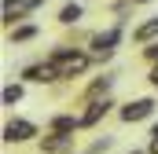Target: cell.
I'll return each mask as SVG.
<instances>
[{
    "instance_id": "cell-14",
    "label": "cell",
    "mask_w": 158,
    "mask_h": 154,
    "mask_svg": "<svg viewBox=\"0 0 158 154\" xmlns=\"http://www.w3.org/2000/svg\"><path fill=\"white\" fill-rule=\"evenodd\" d=\"M143 55H147L151 63H158V40H155V44H147V48H143Z\"/></svg>"
},
{
    "instance_id": "cell-9",
    "label": "cell",
    "mask_w": 158,
    "mask_h": 154,
    "mask_svg": "<svg viewBox=\"0 0 158 154\" xmlns=\"http://www.w3.org/2000/svg\"><path fill=\"white\" fill-rule=\"evenodd\" d=\"M48 125H52V132H77V128H81V117H74V114H59V117H52Z\"/></svg>"
},
{
    "instance_id": "cell-11",
    "label": "cell",
    "mask_w": 158,
    "mask_h": 154,
    "mask_svg": "<svg viewBox=\"0 0 158 154\" xmlns=\"http://www.w3.org/2000/svg\"><path fill=\"white\" fill-rule=\"evenodd\" d=\"M81 18V4H63V11H59V22L63 26H74Z\"/></svg>"
},
{
    "instance_id": "cell-15",
    "label": "cell",
    "mask_w": 158,
    "mask_h": 154,
    "mask_svg": "<svg viewBox=\"0 0 158 154\" xmlns=\"http://www.w3.org/2000/svg\"><path fill=\"white\" fill-rule=\"evenodd\" d=\"M147 154H158V125H155V132H151V143H147Z\"/></svg>"
},
{
    "instance_id": "cell-18",
    "label": "cell",
    "mask_w": 158,
    "mask_h": 154,
    "mask_svg": "<svg viewBox=\"0 0 158 154\" xmlns=\"http://www.w3.org/2000/svg\"><path fill=\"white\" fill-rule=\"evenodd\" d=\"M129 154H143V151H129Z\"/></svg>"
},
{
    "instance_id": "cell-17",
    "label": "cell",
    "mask_w": 158,
    "mask_h": 154,
    "mask_svg": "<svg viewBox=\"0 0 158 154\" xmlns=\"http://www.w3.org/2000/svg\"><path fill=\"white\" fill-rule=\"evenodd\" d=\"M132 4H147V0H132Z\"/></svg>"
},
{
    "instance_id": "cell-13",
    "label": "cell",
    "mask_w": 158,
    "mask_h": 154,
    "mask_svg": "<svg viewBox=\"0 0 158 154\" xmlns=\"http://www.w3.org/2000/svg\"><path fill=\"white\" fill-rule=\"evenodd\" d=\"M30 37H37V26H19V30L11 33V40H15V44H22V40H30Z\"/></svg>"
},
{
    "instance_id": "cell-5",
    "label": "cell",
    "mask_w": 158,
    "mask_h": 154,
    "mask_svg": "<svg viewBox=\"0 0 158 154\" xmlns=\"http://www.w3.org/2000/svg\"><path fill=\"white\" fill-rule=\"evenodd\" d=\"M70 147H74V132H52V136L40 140L44 154H70Z\"/></svg>"
},
{
    "instance_id": "cell-12",
    "label": "cell",
    "mask_w": 158,
    "mask_h": 154,
    "mask_svg": "<svg viewBox=\"0 0 158 154\" xmlns=\"http://www.w3.org/2000/svg\"><path fill=\"white\" fill-rule=\"evenodd\" d=\"M22 99V84H7L4 88V107H11V103H19Z\"/></svg>"
},
{
    "instance_id": "cell-8",
    "label": "cell",
    "mask_w": 158,
    "mask_h": 154,
    "mask_svg": "<svg viewBox=\"0 0 158 154\" xmlns=\"http://www.w3.org/2000/svg\"><path fill=\"white\" fill-rule=\"evenodd\" d=\"M155 37H158V15L147 18V22H140V26L132 30V40H136V44H147V40H155Z\"/></svg>"
},
{
    "instance_id": "cell-19",
    "label": "cell",
    "mask_w": 158,
    "mask_h": 154,
    "mask_svg": "<svg viewBox=\"0 0 158 154\" xmlns=\"http://www.w3.org/2000/svg\"><path fill=\"white\" fill-rule=\"evenodd\" d=\"M85 154H88V151H85Z\"/></svg>"
},
{
    "instance_id": "cell-16",
    "label": "cell",
    "mask_w": 158,
    "mask_h": 154,
    "mask_svg": "<svg viewBox=\"0 0 158 154\" xmlns=\"http://www.w3.org/2000/svg\"><path fill=\"white\" fill-rule=\"evenodd\" d=\"M147 81H151V84L158 88V63H155V70H151V77H147Z\"/></svg>"
},
{
    "instance_id": "cell-1",
    "label": "cell",
    "mask_w": 158,
    "mask_h": 154,
    "mask_svg": "<svg viewBox=\"0 0 158 154\" xmlns=\"http://www.w3.org/2000/svg\"><path fill=\"white\" fill-rule=\"evenodd\" d=\"M48 63L59 70V77H81L88 70V55L85 51H74V48H66V44H59V48H52V55H48Z\"/></svg>"
},
{
    "instance_id": "cell-10",
    "label": "cell",
    "mask_w": 158,
    "mask_h": 154,
    "mask_svg": "<svg viewBox=\"0 0 158 154\" xmlns=\"http://www.w3.org/2000/svg\"><path fill=\"white\" fill-rule=\"evenodd\" d=\"M107 88H110V77H99V81H92V84H88V92H85V95H88V103H96L99 95L107 99Z\"/></svg>"
},
{
    "instance_id": "cell-4",
    "label": "cell",
    "mask_w": 158,
    "mask_h": 154,
    "mask_svg": "<svg viewBox=\"0 0 158 154\" xmlns=\"http://www.w3.org/2000/svg\"><path fill=\"white\" fill-rule=\"evenodd\" d=\"M151 114H155V99H132V103H125L118 110V117L129 121V125L132 121H143V117H151Z\"/></svg>"
},
{
    "instance_id": "cell-2",
    "label": "cell",
    "mask_w": 158,
    "mask_h": 154,
    "mask_svg": "<svg viewBox=\"0 0 158 154\" xmlns=\"http://www.w3.org/2000/svg\"><path fill=\"white\" fill-rule=\"evenodd\" d=\"M33 136H37V125L26 121V117H15V121L4 125V140H7V143H26V140H33Z\"/></svg>"
},
{
    "instance_id": "cell-3",
    "label": "cell",
    "mask_w": 158,
    "mask_h": 154,
    "mask_svg": "<svg viewBox=\"0 0 158 154\" xmlns=\"http://www.w3.org/2000/svg\"><path fill=\"white\" fill-rule=\"evenodd\" d=\"M118 40H121V26H110V30L96 33V37H92V51H96V59H110V51H114Z\"/></svg>"
},
{
    "instance_id": "cell-6",
    "label": "cell",
    "mask_w": 158,
    "mask_h": 154,
    "mask_svg": "<svg viewBox=\"0 0 158 154\" xmlns=\"http://www.w3.org/2000/svg\"><path fill=\"white\" fill-rule=\"evenodd\" d=\"M22 77L33 81V84H52V81H59V70H55L52 63H33V66L22 70Z\"/></svg>"
},
{
    "instance_id": "cell-7",
    "label": "cell",
    "mask_w": 158,
    "mask_h": 154,
    "mask_svg": "<svg viewBox=\"0 0 158 154\" xmlns=\"http://www.w3.org/2000/svg\"><path fill=\"white\" fill-rule=\"evenodd\" d=\"M110 107H114L110 99H96V103H88V110L81 114V128H92V125H99L103 117L110 114Z\"/></svg>"
}]
</instances>
